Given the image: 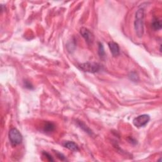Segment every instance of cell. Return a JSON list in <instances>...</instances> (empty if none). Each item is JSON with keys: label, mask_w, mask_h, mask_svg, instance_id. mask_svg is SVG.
I'll list each match as a JSON object with an SVG mask.
<instances>
[{"label": "cell", "mask_w": 162, "mask_h": 162, "mask_svg": "<svg viewBox=\"0 0 162 162\" xmlns=\"http://www.w3.org/2000/svg\"><path fill=\"white\" fill-rule=\"evenodd\" d=\"M55 153L56 157L59 158V160H60L61 161H65L66 160V157L65 156V155H63L62 153H60L59 152L55 151Z\"/></svg>", "instance_id": "8fae6325"}, {"label": "cell", "mask_w": 162, "mask_h": 162, "mask_svg": "<svg viewBox=\"0 0 162 162\" xmlns=\"http://www.w3.org/2000/svg\"><path fill=\"white\" fill-rule=\"evenodd\" d=\"M98 54L101 59H104L105 57V51L103 44L99 42L98 43Z\"/></svg>", "instance_id": "30bf717a"}, {"label": "cell", "mask_w": 162, "mask_h": 162, "mask_svg": "<svg viewBox=\"0 0 162 162\" xmlns=\"http://www.w3.org/2000/svg\"><path fill=\"white\" fill-rule=\"evenodd\" d=\"M55 129V125L51 122H46L43 125V131L46 133L53 132Z\"/></svg>", "instance_id": "ba28073f"}, {"label": "cell", "mask_w": 162, "mask_h": 162, "mask_svg": "<svg viewBox=\"0 0 162 162\" xmlns=\"http://www.w3.org/2000/svg\"><path fill=\"white\" fill-rule=\"evenodd\" d=\"M129 78L131 79V80H133L134 82H137V80H139V77L136 72H131L129 75Z\"/></svg>", "instance_id": "7c38bea8"}, {"label": "cell", "mask_w": 162, "mask_h": 162, "mask_svg": "<svg viewBox=\"0 0 162 162\" xmlns=\"http://www.w3.org/2000/svg\"><path fill=\"white\" fill-rule=\"evenodd\" d=\"M8 137L10 142L13 147L20 144L23 141V137L21 133L16 128H12L10 130Z\"/></svg>", "instance_id": "7a4b0ae2"}, {"label": "cell", "mask_w": 162, "mask_h": 162, "mask_svg": "<svg viewBox=\"0 0 162 162\" xmlns=\"http://www.w3.org/2000/svg\"><path fill=\"white\" fill-rule=\"evenodd\" d=\"M152 27L155 30H160L161 29L162 27V24H161V21L157 18H153L152 23Z\"/></svg>", "instance_id": "9c48e42d"}, {"label": "cell", "mask_w": 162, "mask_h": 162, "mask_svg": "<svg viewBox=\"0 0 162 162\" xmlns=\"http://www.w3.org/2000/svg\"><path fill=\"white\" fill-rule=\"evenodd\" d=\"M79 68L85 72L96 73L101 71V65L98 63L86 62L80 64Z\"/></svg>", "instance_id": "3957f363"}, {"label": "cell", "mask_w": 162, "mask_h": 162, "mask_svg": "<svg viewBox=\"0 0 162 162\" xmlns=\"http://www.w3.org/2000/svg\"><path fill=\"white\" fill-rule=\"evenodd\" d=\"M63 146L65 148H67L68 149L71 150V151L74 152H77L79 150L78 145L73 141H65L63 143Z\"/></svg>", "instance_id": "52a82bcc"}, {"label": "cell", "mask_w": 162, "mask_h": 162, "mask_svg": "<svg viewBox=\"0 0 162 162\" xmlns=\"http://www.w3.org/2000/svg\"><path fill=\"white\" fill-rule=\"evenodd\" d=\"M108 47L113 56H117L120 55V47L117 43L113 41L109 42Z\"/></svg>", "instance_id": "8992f818"}, {"label": "cell", "mask_w": 162, "mask_h": 162, "mask_svg": "<svg viewBox=\"0 0 162 162\" xmlns=\"http://www.w3.org/2000/svg\"><path fill=\"white\" fill-rule=\"evenodd\" d=\"M144 10L141 8L139 9L136 13L134 20V30L136 35L141 38L144 34Z\"/></svg>", "instance_id": "6da1fadb"}, {"label": "cell", "mask_w": 162, "mask_h": 162, "mask_svg": "<svg viewBox=\"0 0 162 162\" xmlns=\"http://www.w3.org/2000/svg\"><path fill=\"white\" fill-rule=\"evenodd\" d=\"M43 155L44 156H45L48 161H54V159L53 158V157L51 156L50 154H49L48 153L46 152H43Z\"/></svg>", "instance_id": "5bb4252c"}, {"label": "cell", "mask_w": 162, "mask_h": 162, "mask_svg": "<svg viewBox=\"0 0 162 162\" xmlns=\"http://www.w3.org/2000/svg\"><path fill=\"white\" fill-rule=\"evenodd\" d=\"M24 85L25 86L26 88L28 89H34V86H32V84L29 82V80H24Z\"/></svg>", "instance_id": "4fadbf2b"}, {"label": "cell", "mask_w": 162, "mask_h": 162, "mask_svg": "<svg viewBox=\"0 0 162 162\" xmlns=\"http://www.w3.org/2000/svg\"><path fill=\"white\" fill-rule=\"evenodd\" d=\"M150 120V116L147 114L139 115L133 120V124L137 128H141L146 126Z\"/></svg>", "instance_id": "277c9868"}, {"label": "cell", "mask_w": 162, "mask_h": 162, "mask_svg": "<svg viewBox=\"0 0 162 162\" xmlns=\"http://www.w3.org/2000/svg\"><path fill=\"white\" fill-rule=\"evenodd\" d=\"M80 34L83 38L85 39L88 44H92L94 42V35L89 29L85 27L81 28L80 30Z\"/></svg>", "instance_id": "5b68a950"}]
</instances>
